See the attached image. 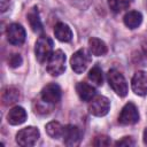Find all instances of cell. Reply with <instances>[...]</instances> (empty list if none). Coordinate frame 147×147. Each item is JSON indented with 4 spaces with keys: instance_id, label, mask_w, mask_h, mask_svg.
I'll list each match as a JSON object with an SVG mask.
<instances>
[{
    "instance_id": "1",
    "label": "cell",
    "mask_w": 147,
    "mask_h": 147,
    "mask_svg": "<svg viewBox=\"0 0 147 147\" xmlns=\"http://www.w3.org/2000/svg\"><path fill=\"white\" fill-rule=\"evenodd\" d=\"M91 61H92L91 52H88L85 48H80L77 52H75L70 59L71 69L76 74H83L87 69Z\"/></svg>"
},
{
    "instance_id": "2",
    "label": "cell",
    "mask_w": 147,
    "mask_h": 147,
    "mask_svg": "<svg viewBox=\"0 0 147 147\" xmlns=\"http://www.w3.org/2000/svg\"><path fill=\"white\" fill-rule=\"evenodd\" d=\"M107 79L110 85V87L114 90V92L119 96H125L127 94V83L124 76L116 69H110L107 74Z\"/></svg>"
},
{
    "instance_id": "3",
    "label": "cell",
    "mask_w": 147,
    "mask_h": 147,
    "mask_svg": "<svg viewBox=\"0 0 147 147\" xmlns=\"http://www.w3.org/2000/svg\"><path fill=\"white\" fill-rule=\"evenodd\" d=\"M65 70V54L61 49H56L47 60V71L52 76H60Z\"/></svg>"
},
{
    "instance_id": "4",
    "label": "cell",
    "mask_w": 147,
    "mask_h": 147,
    "mask_svg": "<svg viewBox=\"0 0 147 147\" xmlns=\"http://www.w3.org/2000/svg\"><path fill=\"white\" fill-rule=\"evenodd\" d=\"M52 53H53V40L48 36H40L37 39L34 46V54L37 60L40 63H42L46 60H48Z\"/></svg>"
},
{
    "instance_id": "5",
    "label": "cell",
    "mask_w": 147,
    "mask_h": 147,
    "mask_svg": "<svg viewBox=\"0 0 147 147\" xmlns=\"http://www.w3.org/2000/svg\"><path fill=\"white\" fill-rule=\"evenodd\" d=\"M39 130L34 126H26L20 130L16 134V142L22 147L33 146L39 139Z\"/></svg>"
},
{
    "instance_id": "6",
    "label": "cell",
    "mask_w": 147,
    "mask_h": 147,
    "mask_svg": "<svg viewBox=\"0 0 147 147\" xmlns=\"http://www.w3.org/2000/svg\"><path fill=\"white\" fill-rule=\"evenodd\" d=\"M109 109H110V101L108 100V98H106L103 95L94 96L90 101V105H88L90 114L98 116V117H102V116L107 115Z\"/></svg>"
},
{
    "instance_id": "7",
    "label": "cell",
    "mask_w": 147,
    "mask_h": 147,
    "mask_svg": "<svg viewBox=\"0 0 147 147\" xmlns=\"http://www.w3.org/2000/svg\"><path fill=\"white\" fill-rule=\"evenodd\" d=\"M6 37H7V40L9 41V44L20 46L25 41L26 34H25L24 28L21 24L11 23L10 25H8V28L6 30Z\"/></svg>"
},
{
    "instance_id": "8",
    "label": "cell",
    "mask_w": 147,
    "mask_h": 147,
    "mask_svg": "<svg viewBox=\"0 0 147 147\" xmlns=\"http://www.w3.org/2000/svg\"><path fill=\"white\" fill-rule=\"evenodd\" d=\"M139 121V113L134 103L127 102L121 110L118 116V122L123 125H132Z\"/></svg>"
},
{
    "instance_id": "9",
    "label": "cell",
    "mask_w": 147,
    "mask_h": 147,
    "mask_svg": "<svg viewBox=\"0 0 147 147\" xmlns=\"http://www.w3.org/2000/svg\"><path fill=\"white\" fill-rule=\"evenodd\" d=\"M41 100L48 105H55L61 100V88L57 84L51 83L44 86L40 92Z\"/></svg>"
},
{
    "instance_id": "10",
    "label": "cell",
    "mask_w": 147,
    "mask_h": 147,
    "mask_svg": "<svg viewBox=\"0 0 147 147\" xmlns=\"http://www.w3.org/2000/svg\"><path fill=\"white\" fill-rule=\"evenodd\" d=\"M131 87L132 91L140 96H144L147 94V72L146 71H137L131 80Z\"/></svg>"
},
{
    "instance_id": "11",
    "label": "cell",
    "mask_w": 147,
    "mask_h": 147,
    "mask_svg": "<svg viewBox=\"0 0 147 147\" xmlns=\"http://www.w3.org/2000/svg\"><path fill=\"white\" fill-rule=\"evenodd\" d=\"M63 141L67 146H76L80 141V130L78 126L69 124L64 126L63 130Z\"/></svg>"
},
{
    "instance_id": "12",
    "label": "cell",
    "mask_w": 147,
    "mask_h": 147,
    "mask_svg": "<svg viewBox=\"0 0 147 147\" xmlns=\"http://www.w3.org/2000/svg\"><path fill=\"white\" fill-rule=\"evenodd\" d=\"M26 117H28V114L25 109L21 106L13 107L7 114V121L11 125H20L24 123L26 121Z\"/></svg>"
},
{
    "instance_id": "13",
    "label": "cell",
    "mask_w": 147,
    "mask_h": 147,
    "mask_svg": "<svg viewBox=\"0 0 147 147\" xmlns=\"http://www.w3.org/2000/svg\"><path fill=\"white\" fill-rule=\"evenodd\" d=\"M26 17H28V22L30 24V28L32 29L33 32L41 33L44 31V26H42V23H41V20H40V16H39L37 7H32L29 10Z\"/></svg>"
},
{
    "instance_id": "14",
    "label": "cell",
    "mask_w": 147,
    "mask_h": 147,
    "mask_svg": "<svg viewBox=\"0 0 147 147\" xmlns=\"http://www.w3.org/2000/svg\"><path fill=\"white\" fill-rule=\"evenodd\" d=\"M54 34L57 40L62 42H69L72 39V31L68 24L63 22H59L54 28Z\"/></svg>"
},
{
    "instance_id": "15",
    "label": "cell",
    "mask_w": 147,
    "mask_h": 147,
    "mask_svg": "<svg viewBox=\"0 0 147 147\" xmlns=\"http://www.w3.org/2000/svg\"><path fill=\"white\" fill-rule=\"evenodd\" d=\"M76 91H77V94L79 95V98L83 100V101H91L94 96H95V88L85 83V82H80L76 85Z\"/></svg>"
},
{
    "instance_id": "16",
    "label": "cell",
    "mask_w": 147,
    "mask_h": 147,
    "mask_svg": "<svg viewBox=\"0 0 147 147\" xmlns=\"http://www.w3.org/2000/svg\"><path fill=\"white\" fill-rule=\"evenodd\" d=\"M88 49H90L91 54H93L95 56H102L108 51L105 41H102L99 38H91L88 40Z\"/></svg>"
},
{
    "instance_id": "17",
    "label": "cell",
    "mask_w": 147,
    "mask_h": 147,
    "mask_svg": "<svg viewBox=\"0 0 147 147\" xmlns=\"http://www.w3.org/2000/svg\"><path fill=\"white\" fill-rule=\"evenodd\" d=\"M124 24L129 28V29H136L138 28L141 22H142V15L140 11L137 10H130L129 13H126L124 15Z\"/></svg>"
},
{
    "instance_id": "18",
    "label": "cell",
    "mask_w": 147,
    "mask_h": 147,
    "mask_svg": "<svg viewBox=\"0 0 147 147\" xmlns=\"http://www.w3.org/2000/svg\"><path fill=\"white\" fill-rule=\"evenodd\" d=\"M20 99V91L14 86H7L2 91V103L5 106L13 105Z\"/></svg>"
},
{
    "instance_id": "19",
    "label": "cell",
    "mask_w": 147,
    "mask_h": 147,
    "mask_svg": "<svg viewBox=\"0 0 147 147\" xmlns=\"http://www.w3.org/2000/svg\"><path fill=\"white\" fill-rule=\"evenodd\" d=\"M63 130H64V126L59 123V122H49L46 124V132L49 137H52L53 139H59V138H62L63 136Z\"/></svg>"
},
{
    "instance_id": "20",
    "label": "cell",
    "mask_w": 147,
    "mask_h": 147,
    "mask_svg": "<svg viewBox=\"0 0 147 147\" xmlns=\"http://www.w3.org/2000/svg\"><path fill=\"white\" fill-rule=\"evenodd\" d=\"M88 79L98 86H101L103 84V74L99 65L92 67V69L88 71Z\"/></svg>"
},
{
    "instance_id": "21",
    "label": "cell",
    "mask_w": 147,
    "mask_h": 147,
    "mask_svg": "<svg viewBox=\"0 0 147 147\" xmlns=\"http://www.w3.org/2000/svg\"><path fill=\"white\" fill-rule=\"evenodd\" d=\"M131 2H132V0H108V5H109L110 9L115 13L126 9L131 5Z\"/></svg>"
},
{
    "instance_id": "22",
    "label": "cell",
    "mask_w": 147,
    "mask_h": 147,
    "mask_svg": "<svg viewBox=\"0 0 147 147\" xmlns=\"http://www.w3.org/2000/svg\"><path fill=\"white\" fill-rule=\"evenodd\" d=\"M93 145L94 146H109L110 145V138L107 136H98L95 137V139L93 140Z\"/></svg>"
},
{
    "instance_id": "23",
    "label": "cell",
    "mask_w": 147,
    "mask_h": 147,
    "mask_svg": "<svg viewBox=\"0 0 147 147\" xmlns=\"http://www.w3.org/2000/svg\"><path fill=\"white\" fill-rule=\"evenodd\" d=\"M8 63L11 68H16V67H20L22 64V57L20 54H11L8 59Z\"/></svg>"
},
{
    "instance_id": "24",
    "label": "cell",
    "mask_w": 147,
    "mask_h": 147,
    "mask_svg": "<svg viewBox=\"0 0 147 147\" xmlns=\"http://www.w3.org/2000/svg\"><path fill=\"white\" fill-rule=\"evenodd\" d=\"M115 145L116 146H126V147H129V146H134V141L131 137H124L121 140L116 141Z\"/></svg>"
},
{
    "instance_id": "25",
    "label": "cell",
    "mask_w": 147,
    "mask_h": 147,
    "mask_svg": "<svg viewBox=\"0 0 147 147\" xmlns=\"http://www.w3.org/2000/svg\"><path fill=\"white\" fill-rule=\"evenodd\" d=\"M68 1H70L74 6H77L79 8H86L91 2V0H68Z\"/></svg>"
},
{
    "instance_id": "26",
    "label": "cell",
    "mask_w": 147,
    "mask_h": 147,
    "mask_svg": "<svg viewBox=\"0 0 147 147\" xmlns=\"http://www.w3.org/2000/svg\"><path fill=\"white\" fill-rule=\"evenodd\" d=\"M9 3H10V0H0V8L2 13L9 8Z\"/></svg>"
},
{
    "instance_id": "27",
    "label": "cell",
    "mask_w": 147,
    "mask_h": 147,
    "mask_svg": "<svg viewBox=\"0 0 147 147\" xmlns=\"http://www.w3.org/2000/svg\"><path fill=\"white\" fill-rule=\"evenodd\" d=\"M142 139H144V144L147 146V127L145 129L144 131V136H142Z\"/></svg>"
}]
</instances>
